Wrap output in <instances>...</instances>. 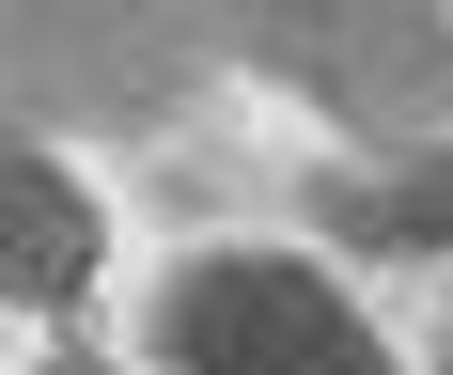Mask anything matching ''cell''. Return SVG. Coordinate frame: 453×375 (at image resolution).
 Returning <instances> with one entry per match:
<instances>
[{"label":"cell","mask_w":453,"mask_h":375,"mask_svg":"<svg viewBox=\"0 0 453 375\" xmlns=\"http://www.w3.org/2000/svg\"><path fill=\"white\" fill-rule=\"evenodd\" d=\"M157 344H173V375H391V344L313 266H266V250H203L173 281Z\"/></svg>","instance_id":"cell-3"},{"label":"cell","mask_w":453,"mask_h":375,"mask_svg":"<svg viewBox=\"0 0 453 375\" xmlns=\"http://www.w3.org/2000/svg\"><path fill=\"white\" fill-rule=\"evenodd\" d=\"M157 16L203 63H266L375 141L453 126V0H157Z\"/></svg>","instance_id":"cell-1"},{"label":"cell","mask_w":453,"mask_h":375,"mask_svg":"<svg viewBox=\"0 0 453 375\" xmlns=\"http://www.w3.org/2000/svg\"><path fill=\"white\" fill-rule=\"evenodd\" d=\"M438 375H453V360H438Z\"/></svg>","instance_id":"cell-7"},{"label":"cell","mask_w":453,"mask_h":375,"mask_svg":"<svg viewBox=\"0 0 453 375\" xmlns=\"http://www.w3.org/2000/svg\"><path fill=\"white\" fill-rule=\"evenodd\" d=\"M47 375H110V360H47Z\"/></svg>","instance_id":"cell-6"},{"label":"cell","mask_w":453,"mask_h":375,"mask_svg":"<svg viewBox=\"0 0 453 375\" xmlns=\"http://www.w3.org/2000/svg\"><path fill=\"white\" fill-rule=\"evenodd\" d=\"M313 219L344 250H453V141L438 157H344V172H313Z\"/></svg>","instance_id":"cell-5"},{"label":"cell","mask_w":453,"mask_h":375,"mask_svg":"<svg viewBox=\"0 0 453 375\" xmlns=\"http://www.w3.org/2000/svg\"><path fill=\"white\" fill-rule=\"evenodd\" d=\"M203 47L157 0H0V126H79V141H141L173 126Z\"/></svg>","instance_id":"cell-2"},{"label":"cell","mask_w":453,"mask_h":375,"mask_svg":"<svg viewBox=\"0 0 453 375\" xmlns=\"http://www.w3.org/2000/svg\"><path fill=\"white\" fill-rule=\"evenodd\" d=\"M0 297H32V313L94 297V203L47 172L16 126H0Z\"/></svg>","instance_id":"cell-4"}]
</instances>
